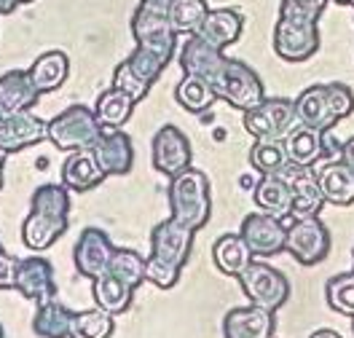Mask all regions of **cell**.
I'll list each match as a JSON object with an SVG mask.
<instances>
[{
    "mask_svg": "<svg viewBox=\"0 0 354 338\" xmlns=\"http://www.w3.org/2000/svg\"><path fill=\"white\" fill-rule=\"evenodd\" d=\"M132 295L134 288H129L127 282L115 279L113 274H102L94 279V301L102 312L108 314H124L129 306H132Z\"/></svg>",
    "mask_w": 354,
    "mask_h": 338,
    "instance_id": "f546056e",
    "label": "cell"
},
{
    "mask_svg": "<svg viewBox=\"0 0 354 338\" xmlns=\"http://www.w3.org/2000/svg\"><path fill=\"white\" fill-rule=\"evenodd\" d=\"M338 158H341V161H344V164L354 172V137H349L346 142H341V156Z\"/></svg>",
    "mask_w": 354,
    "mask_h": 338,
    "instance_id": "7bdbcfd3",
    "label": "cell"
},
{
    "mask_svg": "<svg viewBox=\"0 0 354 338\" xmlns=\"http://www.w3.org/2000/svg\"><path fill=\"white\" fill-rule=\"evenodd\" d=\"M6 156H8V151L0 145V169H3V164H6Z\"/></svg>",
    "mask_w": 354,
    "mask_h": 338,
    "instance_id": "bcb514c9",
    "label": "cell"
},
{
    "mask_svg": "<svg viewBox=\"0 0 354 338\" xmlns=\"http://www.w3.org/2000/svg\"><path fill=\"white\" fill-rule=\"evenodd\" d=\"M285 250L301 263V266H317L330 252V231L317 218H292L288 225Z\"/></svg>",
    "mask_w": 354,
    "mask_h": 338,
    "instance_id": "9c48e42d",
    "label": "cell"
},
{
    "mask_svg": "<svg viewBox=\"0 0 354 338\" xmlns=\"http://www.w3.org/2000/svg\"><path fill=\"white\" fill-rule=\"evenodd\" d=\"M17 11V6L11 3V0H0V17H8V14H14Z\"/></svg>",
    "mask_w": 354,
    "mask_h": 338,
    "instance_id": "ee69618b",
    "label": "cell"
},
{
    "mask_svg": "<svg viewBox=\"0 0 354 338\" xmlns=\"http://www.w3.org/2000/svg\"><path fill=\"white\" fill-rule=\"evenodd\" d=\"M319 51V24H298L277 19L274 24V54L282 62H306Z\"/></svg>",
    "mask_w": 354,
    "mask_h": 338,
    "instance_id": "30bf717a",
    "label": "cell"
},
{
    "mask_svg": "<svg viewBox=\"0 0 354 338\" xmlns=\"http://www.w3.org/2000/svg\"><path fill=\"white\" fill-rule=\"evenodd\" d=\"M30 81L32 86L46 94V91H57L70 75V59H67L65 51L59 48H51V51H44L32 65H30Z\"/></svg>",
    "mask_w": 354,
    "mask_h": 338,
    "instance_id": "484cf974",
    "label": "cell"
},
{
    "mask_svg": "<svg viewBox=\"0 0 354 338\" xmlns=\"http://www.w3.org/2000/svg\"><path fill=\"white\" fill-rule=\"evenodd\" d=\"M328 86V97H330V105H333V113H335V118L341 121V118H349L354 113V91L346 86V84H325Z\"/></svg>",
    "mask_w": 354,
    "mask_h": 338,
    "instance_id": "60d3db41",
    "label": "cell"
},
{
    "mask_svg": "<svg viewBox=\"0 0 354 338\" xmlns=\"http://www.w3.org/2000/svg\"><path fill=\"white\" fill-rule=\"evenodd\" d=\"M3 118H6V111H3V105H0V121H3Z\"/></svg>",
    "mask_w": 354,
    "mask_h": 338,
    "instance_id": "f907efd6",
    "label": "cell"
},
{
    "mask_svg": "<svg viewBox=\"0 0 354 338\" xmlns=\"http://www.w3.org/2000/svg\"><path fill=\"white\" fill-rule=\"evenodd\" d=\"M24 298L32 303H48L57 295V282H54V269L44 258H24L17 269V285H14Z\"/></svg>",
    "mask_w": 354,
    "mask_h": 338,
    "instance_id": "e0dca14e",
    "label": "cell"
},
{
    "mask_svg": "<svg viewBox=\"0 0 354 338\" xmlns=\"http://www.w3.org/2000/svg\"><path fill=\"white\" fill-rule=\"evenodd\" d=\"M127 62H129L134 73H137L142 81H148L151 86L161 78V73H164V68H167L158 57H153V54H151V51H145V48H137V46H134L132 54L127 57Z\"/></svg>",
    "mask_w": 354,
    "mask_h": 338,
    "instance_id": "ab89813d",
    "label": "cell"
},
{
    "mask_svg": "<svg viewBox=\"0 0 354 338\" xmlns=\"http://www.w3.org/2000/svg\"><path fill=\"white\" fill-rule=\"evenodd\" d=\"M14 6H24V3H32V0H11Z\"/></svg>",
    "mask_w": 354,
    "mask_h": 338,
    "instance_id": "c3c4849f",
    "label": "cell"
},
{
    "mask_svg": "<svg viewBox=\"0 0 354 338\" xmlns=\"http://www.w3.org/2000/svg\"><path fill=\"white\" fill-rule=\"evenodd\" d=\"M295 115H298V124H306L319 132H330L338 124L325 84H314L295 97Z\"/></svg>",
    "mask_w": 354,
    "mask_h": 338,
    "instance_id": "d6986e66",
    "label": "cell"
},
{
    "mask_svg": "<svg viewBox=\"0 0 354 338\" xmlns=\"http://www.w3.org/2000/svg\"><path fill=\"white\" fill-rule=\"evenodd\" d=\"M223 48L218 46H212L209 41H204L201 35H188V41H183L180 46V54H177V62H180V68L183 73H188V75H201V78H212V73L221 68L223 62Z\"/></svg>",
    "mask_w": 354,
    "mask_h": 338,
    "instance_id": "ffe728a7",
    "label": "cell"
},
{
    "mask_svg": "<svg viewBox=\"0 0 354 338\" xmlns=\"http://www.w3.org/2000/svg\"><path fill=\"white\" fill-rule=\"evenodd\" d=\"M209 14L207 0H172L169 3V19L177 35H194L199 32L204 17Z\"/></svg>",
    "mask_w": 354,
    "mask_h": 338,
    "instance_id": "d6a6232c",
    "label": "cell"
},
{
    "mask_svg": "<svg viewBox=\"0 0 354 338\" xmlns=\"http://www.w3.org/2000/svg\"><path fill=\"white\" fill-rule=\"evenodd\" d=\"M236 279L242 285L244 295L250 298V303L263 306L268 312H277L290 298L288 276L268 263H261V261H250V266Z\"/></svg>",
    "mask_w": 354,
    "mask_h": 338,
    "instance_id": "ba28073f",
    "label": "cell"
},
{
    "mask_svg": "<svg viewBox=\"0 0 354 338\" xmlns=\"http://www.w3.org/2000/svg\"><path fill=\"white\" fill-rule=\"evenodd\" d=\"M333 3H338V6H352V0H333Z\"/></svg>",
    "mask_w": 354,
    "mask_h": 338,
    "instance_id": "7dc6e473",
    "label": "cell"
},
{
    "mask_svg": "<svg viewBox=\"0 0 354 338\" xmlns=\"http://www.w3.org/2000/svg\"><path fill=\"white\" fill-rule=\"evenodd\" d=\"M108 274L127 282L129 288H140L145 282V258L134 250H115L111 258V266H108Z\"/></svg>",
    "mask_w": 354,
    "mask_h": 338,
    "instance_id": "d590c367",
    "label": "cell"
},
{
    "mask_svg": "<svg viewBox=\"0 0 354 338\" xmlns=\"http://www.w3.org/2000/svg\"><path fill=\"white\" fill-rule=\"evenodd\" d=\"M252 199L261 207V212H268L274 218H288L290 209H292L290 185L279 175H263L261 180L255 182Z\"/></svg>",
    "mask_w": 354,
    "mask_h": 338,
    "instance_id": "4316f807",
    "label": "cell"
},
{
    "mask_svg": "<svg viewBox=\"0 0 354 338\" xmlns=\"http://www.w3.org/2000/svg\"><path fill=\"white\" fill-rule=\"evenodd\" d=\"M105 180L102 169L97 167V158L91 151H70V156L62 164V185L70 191H91Z\"/></svg>",
    "mask_w": 354,
    "mask_h": 338,
    "instance_id": "cb8c5ba5",
    "label": "cell"
},
{
    "mask_svg": "<svg viewBox=\"0 0 354 338\" xmlns=\"http://www.w3.org/2000/svg\"><path fill=\"white\" fill-rule=\"evenodd\" d=\"M41 140H48V121L32 115L30 111L6 113V118L0 121V145L8 153L38 145Z\"/></svg>",
    "mask_w": 354,
    "mask_h": 338,
    "instance_id": "5bb4252c",
    "label": "cell"
},
{
    "mask_svg": "<svg viewBox=\"0 0 354 338\" xmlns=\"http://www.w3.org/2000/svg\"><path fill=\"white\" fill-rule=\"evenodd\" d=\"M17 269H19V261H14L0 247V290H11L17 285Z\"/></svg>",
    "mask_w": 354,
    "mask_h": 338,
    "instance_id": "b9f144b4",
    "label": "cell"
},
{
    "mask_svg": "<svg viewBox=\"0 0 354 338\" xmlns=\"http://www.w3.org/2000/svg\"><path fill=\"white\" fill-rule=\"evenodd\" d=\"M317 182H319V191H322L325 202L335 204V207H349V204H354V172L341 158L328 161L317 172Z\"/></svg>",
    "mask_w": 354,
    "mask_h": 338,
    "instance_id": "7402d4cb",
    "label": "cell"
},
{
    "mask_svg": "<svg viewBox=\"0 0 354 338\" xmlns=\"http://www.w3.org/2000/svg\"><path fill=\"white\" fill-rule=\"evenodd\" d=\"M191 156H194L191 142H188V137L183 135L177 126L167 124V126H161V129L156 132L153 167L161 172V175H167V178L180 175L183 169L191 167Z\"/></svg>",
    "mask_w": 354,
    "mask_h": 338,
    "instance_id": "7c38bea8",
    "label": "cell"
},
{
    "mask_svg": "<svg viewBox=\"0 0 354 338\" xmlns=\"http://www.w3.org/2000/svg\"><path fill=\"white\" fill-rule=\"evenodd\" d=\"M194 234L196 231L177 223L175 218L156 225L151 234V258L145 261V282H153L161 290L175 288L180 271L191 255Z\"/></svg>",
    "mask_w": 354,
    "mask_h": 338,
    "instance_id": "6da1fadb",
    "label": "cell"
},
{
    "mask_svg": "<svg viewBox=\"0 0 354 338\" xmlns=\"http://www.w3.org/2000/svg\"><path fill=\"white\" fill-rule=\"evenodd\" d=\"M209 86L215 89L218 100L228 102L236 111H250L255 105H261L266 100L263 81L255 70L250 68L242 59H228L223 57L221 68L212 73Z\"/></svg>",
    "mask_w": 354,
    "mask_h": 338,
    "instance_id": "5b68a950",
    "label": "cell"
},
{
    "mask_svg": "<svg viewBox=\"0 0 354 338\" xmlns=\"http://www.w3.org/2000/svg\"><path fill=\"white\" fill-rule=\"evenodd\" d=\"M169 207L177 223L188 225L191 231H199L209 220L212 212V196H209V180L201 169H183L180 175L169 178Z\"/></svg>",
    "mask_w": 354,
    "mask_h": 338,
    "instance_id": "3957f363",
    "label": "cell"
},
{
    "mask_svg": "<svg viewBox=\"0 0 354 338\" xmlns=\"http://www.w3.org/2000/svg\"><path fill=\"white\" fill-rule=\"evenodd\" d=\"M113 86L115 89H121L124 94H129L134 102H142L145 97H148V91H151V84L148 81H142L137 73L132 70V65L124 59V62H118L115 70H113Z\"/></svg>",
    "mask_w": 354,
    "mask_h": 338,
    "instance_id": "f35d334b",
    "label": "cell"
},
{
    "mask_svg": "<svg viewBox=\"0 0 354 338\" xmlns=\"http://www.w3.org/2000/svg\"><path fill=\"white\" fill-rule=\"evenodd\" d=\"M70 196L59 182H46L32 194L30 215L22 223V242L30 250H48L67 228Z\"/></svg>",
    "mask_w": 354,
    "mask_h": 338,
    "instance_id": "7a4b0ae2",
    "label": "cell"
},
{
    "mask_svg": "<svg viewBox=\"0 0 354 338\" xmlns=\"http://www.w3.org/2000/svg\"><path fill=\"white\" fill-rule=\"evenodd\" d=\"M288 161L285 140H255V145L250 151V164L261 175H277Z\"/></svg>",
    "mask_w": 354,
    "mask_h": 338,
    "instance_id": "836d02e7",
    "label": "cell"
},
{
    "mask_svg": "<svg viewBox=\"0 0 354 338\" xmlns=\"http://www.w3.org/2000/svg\"><path fill=\"white\" fill-rule=\"evenodd\" d=\"M0 185H3V178H0Z\"/></svg>",
    "mask_w": 354,
    "mask_h": 338,
    "instance_id": "db71d44e",
    "label": "cell"
},
{
    "mask_svg": "<svg viewBox=\"0 0 354 338\" xmlns=\"http://www.w3.org/2000/svg\"><path fill=\"white\" fill-rule=\"evenodd\" d=\"M113 333V314L102 309L91 312H73L70 319V338H108Z\"/></svg>",
    "mask_w": 354,
    "mask_h": 338,
    "instance_id": "e575fe53",
    "label": "cell"
},
{
    "mask_svg": "<svg viewBox=\"0 0 354 338\" xmlns=\"http://www.w3.org/2000/svg\"><path fill=\"white\" fill-rule=\"evenodd\" d=\"M274 328H277L274 312L255 303L244 309H231L223 319L225 338H274Z\"/></svg>",
    "mask_w": 354,
    "mask_h": 338,
    "instance_id": "ac0fdd59",
    "label": "cell"
},
{
    "mask_svg": "<svg viewBox=\"0 0 354 338\" xmlns=\"http://www.w3.org/2000/svg\"><path fill=\"white\" fill-rule=\"evenodd\" d=\"M330 0H279V19L298 24H319V17Z\"/></svg>",
    "mask_w": 354,
    "mask_h": 338,
    "instance_id": "74e56055",
    "label": "cell"
},
{
    "mask_svg": "<svg viewBox=\"0 0 354 338\" xmlns=\"http://www.w3.org/2000/svg\"><path fill=\"white\" fill-rule=\"evenodd\" d=\"M352 8H354V0H352Z\"/></svg>",
    "mask_w": 354,
    "mask_h": 338,
    "instance_id": "11a10c76",
    "label": "cell"
},
{
    "mask_svg": "<svg viewBox=\"0 0 354 338\" xmlns=\"http://www.w3.org/2000/svg\"><path fill=\"white\" fill-rule=\"evenodd\" d=\"M285 151L292 164L314 167L319 158H325V132L311 129L306 124H295L285 137Z\"/></svg>",
    "mask_w": 354,
    "mask_h": 338,
    "instance_id": "603a6c76",
    "label": "cell"
},
{
    "mask_svg": "<svg viewBox=\"0 0 354 338\" xmlns=\"http://www.w3.org/2000/svg\"><path fill=\"white\" fill-rule=\"evenodd\" d=\"M242 27H244V17L242 11H236V8H209V14L204 17V22H201L199 32L204 41H209L212 46H218V48H228V46H234L239 41V35H242Z\"/></svg>",
    "mask_w": 354,
    "mask_h": 338,
    "instance_id": "44dd1931",
    "label": "cell"
},
{
    "mask_svg": "<svg viewBox=\"0 0 354 338\" xmlns=\"http://www.w3.org/2000/svg\"><path fill=\"white\" fill-rule=\"evenodd\" d=\"M277 175L288 182L290 194H292L290 218H317L322 204H325V196L319 191V182H317V175L311 172V167H301V164L288 161Z\"/></svg>",
    "mask_w": 354,
    "mask_h": 338,
    "instance_id": "8fae6325",
    "label": "cell"
},
{
    "mask_svg": "<svg viewBox=\"0 0 354 338\" xmlns=\"http://www.w3.org/2000/svg\"><path fill=\"white\" fill-rule=\"evenodd\" d=\"M102 124L86 105H70L48 121V140L59 151H91L102 135Z\"/></svg>",
    "mask_w": 354,
    "mask_h": 338,
    "instance_id": "8992f818",
    "label": "cell"
},
{
    "mask_svg": "<svg viewBox=\"0 0 354 338\" xmlns=\"http://www.w3.org/2000/svg\"><path fill=\"white\" fill-rule=\"evenodd\" d=\"M325 301L338 314H354V271L333 276L325 285Z\"/></svg>",
    "mask_w": 354,
    "mask_h": 338,
    "instance_id": "8d00e7d4",
    "label": "cell"
},
{
    "mask_svg": "<svg viewBox=\"0 0 354 338\" xmlns=\"http://www.w3.org/2000/svg\"><path fill=\"white\" fill-rule=\"evenodd\" d=\"M148 3H164V6H169L172 0H148Z\"/></svg>",
    "mask_w": 354,
    "mask_h": 338,
    "instance_id": "681fc988",
    "label": "cell"
},
{
    "mask_svg": "<svg viewBox=\"0 0 354 338\" xmlns=\"http://www.w3.org/2000/svg\"><path fill=\"white\" fill-rule=\"evenodd\" d=\"M115 247L111 245L108 234L100 231V228H84V234L78 236L75 242V250H73V261H75V269L81 271L84 276H102L108 274V266H111V258Z\"/></svg>",
    "mask_w": 354,
    "mask_h": 338,
    "instance_id": "9a60e30c",
    "label": "cell"
},
{
    "mask_svg": "<svg viewBox=\"0 0 354 338\" xmlns=\"http://www.w3.org/2000/svg\"><path fill=\"white\" fill-rule=\"evenodd\" d=\"M242 239L247 247L252 250V255H277L285 250L288 239V225L282 223V218H274L268 212H255L247 215L242 223Z\"/></svg>",
    "mask_w": 354,
    "mask_h": 338,
    "instance_id": "4fadbf2b",
    "label": "cell"
},
{
    "mask_svg": "<svg viewBox=\"0 0 354 338\" xmlns=\"http://www.w3.org/2000/svg\"><path fill=\"white\" fill-rule=\"evenodd\" d=\"M295 124V100L288 97H266L261 105L244 111V129L255 140H285Z\"/></svg>",
    "mask_w": 354,
    "mask_h": 338,
    "instance_id": "52a82bcc",
    "label": "cell"
},
{
    "mask_svg": "<svg viewBox=\"0 0 354 338\" xmlns=\"http://www.w3.org/2000/svg\"><path fill=\"white\" fill-rule=\"evenodd\" d=\"M352 330H354V314H352Z\"/></svg>",
    "mask_w": 354,
    "mask_h": 338,
    "instance_id": "816d5d0a",
    "label": "cell"
},
{
    "mask_svg": "<svg viewBox=\"0 0 354 338\" xmlns=\"http://www.w3.org/2000/svg\"><path fill=\"white\" fill-rule=\"evenodd\" d=\"M0 338H3V328H0Z\"/></svg>",
    "mask_w": 354,
    "mask_h": 338,
    "instance_id": "f5cc1de1",
    "label": "cell"
},
{
    "mask_svg": "<svg viewBox=\"0 0 354 338\" xmlns=\"http://www.w3.org/2000/svg\"><path fill=\"white\" fill-rule=\"evenodd\" d=\"M70 319H73L70 309H65L57 301H48V303L38 306L35 319H32V330L41 338H70Z\"/></svg>",
    "mask_w": 354,
    "mask_h": 338,
    "instance_id": "1f68e13d",
    "label": "cell"
},
{
    "mask_svg": "<svg viewBox=\"0 0 354 338\" xmlns=\"http://www.w3.org/2000/svg\"><path fill=\"white\" fill-rule=\"evenodd\" d=\"M91 153L97 158V167L102 175H127L134 164V148L132 137L121 129H102L100 140L94 142Z\"/></svg>",
    "mask_w": 354,
    "mask_h": 338,
    "instance_id": "2e32d148",
    "label": "cell"
},
{
    "mask_svg": "<svg viewBox=\"0 0 354 338\" xmlns=\"http://www.w3.org/2000/svg\"><path fill=\"white\" fill-rule=\"evenodd\" d=\"M41 91L32 86L27 70H8L0 75V105L6 113L30 111L38 102Z\"/></svg>",
    "mask_w": 354,
    "mask_h": 338,
    "instance_id": "d4e9b609",
    "label": "cell"
},
{
    "mask_svg": "<svg viewBox=\"0 0 354 338\" xmlns=\"http://www.w3.org/2000/svg\"><path fill=\"white\" fill-rule=\"evenodd\" d=\"M134 102L129 94H124L121 89H105L100 94V100H97V105H94V115H97V121L105 126V129H121L129 118H132L134 113Z\"/></svg>",
    "mask_w": 354,
    "mask_h": 338,
    "instance_id": "f1b7e54d",
    "label": "cell"
},
{
    "mask_svg": "<svg viewBox=\"0 0 354 338\" xmlns=\"http://www.w3.org/2000/svg\"><path fill=\"white\" fill-rule=\"evenodd\" d=\"M175 100L183 111L204 113L215 105L218 94H215V89L209 86V81H207V78H201V75H188V73H185V78L177 84Z\"/></svg>",
    "mask_w": 354,
    "mask_h": 338,
    "instance_id": "4dcf8cb0",
    "label": "cell"
},
{
    "mask_svg": "<svg viewBox=\"0 0 354 338\" xmlns=\"http://www.w3.org/2000/svg\"><path fill=\"white\" fill-rule=\"evenodd\" d=\"M309 338H341V336H338L335 330H314Z\"/></svg>",
    "mask_w": 354,
    "mask_h": 338,
    "instance_id": "f6af8a7d",
    "label": "cell"
},
{
    "mask_svg": "<svg viewBox=\"0 0 354 338\" xmlns=\"http://www.w3.org/2000/svg\"><path fill=\"white\" fill-rule=\"evenodd\" d=\"M212 261L215 266L228 274V276H239L250 261H252V250L247 247V242L242 239V234H225L215 242L212 247Z\"/></svg>",
    "mask_w": 354,
    "mask_h": 338,
    "instance_id": "83f0119b",
    "label": "cell"
},
{
    "mask_svg": "<svg viewBox=\"0 0 354 338\" xmlns=\"http://www.w3.org/2000/svg\"><path fill=\"white\" fill-rule=\"evenodd\" d=\"M132 35L137 48L151 51L164 65L172 62L177 48V32L169 19V6L140 0L132 14Z\"/></svg>",
    "mask_w": 354,
    "mask_h": 338,
    "instance_id": "277c9868",
    "label": "cell"
}]
</instances>
